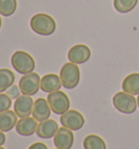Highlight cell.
Wrapping results in <instances>:
<instances>
[{
	"instance_id": "obj_1",
	"label": "cell",
	"mask_w": 139,
	"mask_h": 149,
	"mask_svg": "<svg viewBox=\"0 0 139 149\" xmlns=\"http://www.w3.org/2000/svg\"><path fill=\"white\" fill-rule=\"evenodd\" d=\"M31 27L38 35L49 36L56 32L57 24L56 21L46 13H37L31 19Z\"/></svg>"
},
{
	"instance_id": "obj_2",
	"label": "cell",
	"mask_w": 139,
	"mask_h": 149,
	"mask_svg": "<svg viewBox=\"0 0 139 149\" xmlns=\"http://www.w3.org/2000/svg\"><path fill=\"white\" fill-rule=\"evenodd\" d=\"M11 64L17 73L23 75L32 73L36 66V63H35L33 57L27 52L22 51V50H17L12 54Z\"/></svg>"
},
{
	"instance_id": "obj_3",
	"label": "cell",
	"mask_w": 139,
	"mask_h": 149,
	"mask_svg": "<svg viewBox=\"0 0 139 149\" xmlns=\"http://www.w3.org/2000/svg\"><path fill=\"white\" fill-rule=\"evenodd\" d=\"M60 79L62 86L66 89H73L77 86L81 79V71L77 64L73 62H67L61 68Z\"/></svg>"
},
{
	"instance_id": "obj_4",
	"label": "cell",
	"mask_w": 139,
	"mask_h": 149,
	"mask_svg": "<svg viewBox=\"0 0 139 149\" xmlns=\"http://www.w3.org/2000/svg\"><path fill=\"white\" fill-rule=\"evenodd\" d=\"M113 106L117 111L125 114H131L136 111L138 104L134 95H131L125 91H120L113 97Z\"/></svg>"
},
{
	"instance_id": "obj_5",
	"label": "cell",
	"mask_w": 139,
	"mask_h": 149,
	"mask_svg": "<svg viewBox=\"0 0 139 149\" xmlns=\"http://www.w3.org/2000/svg\"><path fill=\"white\" fill-rule=\"evenodd\" d=\"M47 100L49 102V106L51 108V111L56 114H63L64 112L70 110V98L67 97L65 93L61 91H56L52 93H49L47 97Z\"/></svg>"
},
{
	"instance_id": "obj_6",
	"label": "cell",
	"mask_w": 139,
	"mask_h": 149,
	"mask_svg": "<svg viewBox=\"0 0 139 149\" xmlns=\"http://www.w3.org/2000/svg\"><path fill=\"white\" fill-rule=\"evenodd\" d=\"M40 81L41 79L39 74H37L35 72L23 75L19 83V87L22 94L27 96H33L37 94L40 88Z\"/></svg>"
},
{
	"instance_id": "obj_7",
	"label": "cell",
	"mask_w": 139,
	"mask_h": 149,
	"mask_svg": "<svg viewBox=\"0 0 139 149\" xmlns=\"http://www.w3.org/2000/svg\"><path fill=\"white\" fill-rule=\"evenodd\" d=\"M61 125L71 131H78L85 124V118L81 112L76 110H67L61 114L60 118Z\"/></svg>"
},
{
	"instance_id": "obj_8",
	"label": "cell",
	"mask_w": 139,
	"mask_h": 149,
	"mask_svg": "<svg viewBox=\"0 0 139 149\" xmlns=\"http://www.w3.org/2000/svg\"><path fill=\"white\" fill-rule=\"evenodd\" d=\"M91 51L90 48L86 45H75L67 52V59L70 62L75 64H83L90 59Z\"/></svg>"
},
{
	"instance_id": "obj_9",
	"label": "cell",
	"mask_w": 139,
	"mask_h": 149,
	"mask_svg": "<svg viewBox=\"0 0 139 149\" xmlns=\"http://www.w3.org/2000/svg\"><path fill=\"white\" fill-rule=\"evenodd\" d=\"M53 143L58 149H71L74 144L73 131L64 126L59 128L57 134L53 137Z\"/></svg>"
},
{
	"instance_id": "obj_10",
	"label": "cell",
	"mask_w": 139,
	"mask_h": 149,
	"mask_svg": "<svg viewBox=\"0 0 139 149\" xmlns=\"http://www.w3.org/2000/svg\"><path fill=\"white\" fill-rule=\"evenodd\" d=\"M34 100L31 96L21 95L14 102V112L19 118L29 116L33 112Z\"/></svg>"
},
{
	"instance_id": "obj_11",
	"label": "cell",
	"mask_w": 139,
	"mask_h": 149,
	"mask_svg": "<svg viewBox=\"0 0 139 149\" xmlns=\"http://www.w3.org/2000/svg\"><path fill=\"white\" fill-rule=\"evenodd\" d=\"M51 114V108L49 106L48 100L45 98H38L34 101V107L32 116L36 121L41 122V121L48 120Z\"/></svg>"
},
{
	"instance_id": "obj_12",
	"label": "cell",
	"mask_w": 139,
	"mask_h": 149,
	"mask_svg": "<svg viewBox=\"0 0 139 149\" xmlns=\"http://www.w3.org/2000/svg\"><path fill=\"white\" fill-rule=\"evenodd\" d=\"M38 121H36L34 118L31 116H26V118H21L17 121V125H15V130L17 133L21 136H31L37 131V126H38Z\"/></svg>"
},
{
	"instance_id": "obj_13",
	"label": "cell",
	"mask_w": 139,
	"mask_h": 149,
	"mask_svg": "<svg viewBox=\"0 0 139 149\" xmlns=\"http://www.w3.org/2000/svg\"><path fill=\"white\" fill-rule=\"evenodd\" d=\"M58 130H59V125L54 120H45L39 122V124L37 126L36 134L38 137L44 138V139H48L51 137H54L57 134Z\"/></svg>"
},
{
	"instance_id": "obj_14",
	"label": "cell",
	"mask_w": 139,
	"mask_h": 149,
	"mask_svg": "<svg viewBox=\"0 0 139 149\" xmlns=\"http://www.w3.org/2000/svg\"><path fill=\"white\" fill-rule=\"evenodd\" d=\"M62 86V82L60 75L49 73L41 77L40 81V89L44 93H52L56 91H60Z\"/></svg>"
},
{
	"instance_id": "obj_15",
	"label": "cell",
	"mask_w": 139,
	"mask_h": 149,
	"mask_svg": "<svg viewBox=\"0 0 139 149\" xmlns=\"http://www.w3.org/2000/svg\"><path fill=\"white\" fill-rule=\"evenodd\" d=\"M17 123V116L14 111L7 110L0 113V131L9 132L15 127Z\"/></svg>"
},
{
	"instance_id": "obj_16",
	"label": "cell",
	"mask_w": 139,
	"mask_h": 149,
	"mask_svg": "<svg viewBox=\"0 0 139 149\" xmlns=\"http://www.w3.org/2000/svg\"><path fill=\"white\" fill-rule=\"evenodd\" d=\"M123 91L131 95H139V73H131L127 75L122 83Z\"/></svg>"
},
{
	"instance_id": "obj_17",
	"label": "cell",
	"mask_w": 139,
	"mask_h": 149,
	"mask_svg": "<svg viewBox=\"0 0 139 149\" xmlns=\"http://www.w3.org/2000/svg\"><path fill=\"white\" fill-rule=\"evenodd\" d=\"M15 81V75L9 69H0V93L7 91Z\"/></svg>"
},
{
	"instance_id": "obj_18",
	"label": "cell",
	"mask_w": 139,
	"mask_h": 149,
	"mask_svg": "<svg viewBox=\"0 0 139 149\" xmlns=\"http://www.w3.org/2000/svg\"><path fill=\"white\" fill-rule=\"evenodd\" d=\"M84 149H106V145L104 141L98 135L90 134L85 137L83 141Z\"/></svg>"
},
{
	"instance_id": "obj_19",
	"label": "cell",
	"mask_w": 139,
	"mask_h": 149,
	"mask_svg": "<svg viewBox=\"0 0 139 149\" xmlns=\"http://www.w3.org/2000/svg\"><path fill=\"white\" fill-rule=\"evenodd\" d=\"M138 3V0H114V9L120 13H128L134 10Z\"/></svg>"
},
{
	"instance_id": "obj_20",
	"label": "cell",
	"mask_w": 139,
	"mask_h": 149,
	"mask_svg": "<svg viewBox=\"0 0 139 149\" xmlns=\"http://www.w3.org/2000/svg\"><path fill=\"white\" fill-rule=\"evenodd\" d=\"M17 0H0V15L11 17L17 11Z\"/></svg>"
},
{
	"instance_id": "obj_21",
	"label": "cell",
	"mask_w": 139,
	"mask_h": 149,
	"mask_svg": "<svg viewBox=\"0 0 139 149\" xmlns=\"http://www.w3.org/2000/svg\"><path fill=\"white\" fill-rule=\"evenodd\" d=\"M11 106H12V99L7 94L0 93V113L10 110Z\"/></svg>"
},
{
	"instance_id": "obj_22",
	"label": "cell",
	"mask_w": 139,
	"mask_h": 149,
	"mask_svg": "<svg viewBox=\"0 0 139 149\" xmlns=\"http://www.w3.org/2000/svg\"><path fill=\"white\" fill-rule=\"evenodd\" d=\"M6 94H7L11 99H17V98L21 96V94H22V91H21L20 87L19 86H17V85H12V86L9 87L8 89H7Z\"/></svg>"
},
{
	"instance_id": "obj_23",
	"label": "cell",
	"mask_w": 139,
	"mask_h": 149,
	"mask_svg": "<svg viewBox=\"0 0 139 149\" xmlns=\"http://www.w3.org/2000/svg\"><path fill=\"white\" fill-rule=\"evenodd\" d=\"M28 149H48V147L46 146V144L39 141V143H34V144H32L28 147Z\"/></svg>"
},
{
	"instance_id": "obj_24",
	"label": "cell",
	"mask_w": 139,
	"mask_h": 149,
	"mask_svg": "<svg viewBox=\"0 0 139 149\" xmlns=\"http://www.w3.org/2000/svg\"><path fill=\"white\" fill-rule=\"evenodd\" d=\"M4 132L0 131V146H2L6 143V135L3 134Z\"/></svg>"
},
{
	"instance_id": "obj_25",
	"label": "cell",
	"mask_w": 139,
	"mask_h": 149,
	"mask_svg": "<svg viewBox=\"0 0 139 149\" xmlns=\"http://www.w3.org/2000/svg\"><path fill=\"white\" fill-rule=\"evenodd\" d=\"M137 104H138V107H139V95H138V98H137Z\"/></svg>"
},
{
	"instance_id": "obj_26",
	"label": "cell",
	"mask_w": 139,
	"mask_h": 149,
	"mask_svg": "<svg viewBox=\"0 0 139 149\" xmlns=\"http://www.w3.org/2000/svg\"><path fill=\"white\" fill-rule=\"evenodd\" d=\"M1 24H2V21H1V17H0V29H1Z\"/></svg>"
},
{
	"instance_id": "obj_27",
	"label": "cell",
	"mask_w": 139,
	"mask_h": 149,
	"mask_svg": "<svg viewBox=\"0 0 139 149\" xmlns=\"http://www.w3.org/2000/svg\"><path fill=\"white\" fill-rule=\"evenodd\" d=\"M0 149H4V148L2 147V146H0Z\"/></svg>"
},
{
	"instance_id": "obj_28",
	"label": "cell",
	"mask_w": 139,
	"mask_h": 149,
	"mask_svg": "<svg viewBox=\"0 0 139 149\" xmlns=\"http://www.w3.org/2000/svg\"><path fill=\"white\" fill-rule=\"evenodd\" d=\"M54 149H58V148H54Z\"/></svg>"
}]
</instances>
